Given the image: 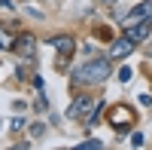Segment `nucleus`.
Returning a JSON list of instances; mask_svg holds the SVG:
<instances>
[{"instance_id":"1","label":"nucleus","mask_w":152,"mask_h":150,"mask_svg":"<svg viewBox=\"0 0 152 150\" xmlns=\"http://www.w3.org/2000/svg\"><path fill=\"white\" fill-rule=\"evenodd\" d=\"M110 71H113L110 58H88L85 65H79L73 71V80L79 86H85V83H104L110 77Z\"/></svg>"},{"instance_id":"2","label":"nucleus","mask_w":152,"mask_h":150,"mask_svg":"<svg viewBox=\"0 0 152 150\" xmlns=\"http://www.w3.org/2000/svg\"><path fill=\"white\" fill-rule=\"evenodd\" d=\"M100 104L94 101V98H88V95H79V98H76V101L70 104V110H67V114L73 117V120H94V110H97Z\"/></svg>"},{"instance_id":"3","label":"nucleus","mask_w":152,"mask_h":150,"mask_svg":"<svg viewBox=\"0 0 152 150\" xmlns=\"http://www.w3.org/2000/svg\"><path fill=\"white\" fill-rule=\"evenodd\" d=\"M131 120H134V114H131V107H125V104H116L110 110V126L116 129V132H125L131 126Z\"/></svg>"},{"instance_id":"4","label":"nucleus","mask_w":152,"mask_h":150,"mask_svg":"<svg viewBox=\"0 0 152 150\" xmlns=\"http://www.w3.org/2000/svg\"><path fill=\"white\" fill-rule=\"evenodd\" d=\"M137 22H152V0H143V3H137L128 16L122 19V25L128 28V25H137Z\"/></svg>"},{"instance_id":"5","label":"nucleus","mask_w":152,"mask_h":150,"mask_svg":"<svg viewBox=\"0 0 152 150\" xmlns=\"http://www.w3.org/2000/svg\"><path fill=\"white\" fill-rule=\"evenodd\" d=\"M49 43H52V46L58 49V52H61V61H58V68H67V55L73 52V37H52Z\"/></svg>"},{"instance_id":"6","label":"nucleus","mask_w":152,"mask_h":150,"mask_svg":"<svg viewBox=\"0 0 152 150\" xmlns=\"http://www.w3.org/2000/svg\"><path fill=\"white\" fill-rule=\"evenodd\" d=\"M134 40H128V37H122V40H116V43H113L110 46V58H125V55H131L134 52Z\"/></svg>"},{"instance_id":"7","label":"nucleus","mask_w":152,"mask_h":150,"mask_svg":"<svg viewBox=\"0 0 152 150\" xmlns=\"http://www.w3.org/2000/svg\"><path fill=\"white\" fill-rule=\"evenodd\" d=\"M125 37L134 43H143L149 37V22H137V25H128V31H125Z\"/></svg>"},{"instance_id":"8","label":"nucleus","mask_w":152,"mask_h":150,"mask_svg":"<svg viewBox=\"0 0 152 150\" xmlns=\"http://www.w3.org/2000/svg\"><path fill=\"white\" fill-rule=\"evenodd\" d=\"M15 52H18V55H24V58H31V55L37 52V40H34L31 34H24L21 40H15Z\"/></svg>"},{"instance_id":"9","label":"nucleus","mask_w":152,"mask_h":150,"mask_svg":"<svg viewBox=\"0 0 152 150\" xmlns=\"http://www.w3.org/2000/svg\"><path fill=\"white\" fill-rule=\"evenodd\" d=\"M0 49H15V43H12V37L6 34L3 25H0Z\"/></svg>"},{"instance_id":"10","label":"nucleus","mask_w":152,"mask_h":150,"mask_svg":"<svg viewBox=\"0 0 152 150\" xmlns=\"http://www.w3.org/2000/svg\"><path fill=\"white\" fill-rule=\"evenodd\" d=\"M100 147H104V144H100L97 138H91V141H82V144H79V150H100Z\"/></svg>"},{"instance_id":"11","label":"nucleus","mask_w":152,"mask_h":150,"mask_svg":"<svg viewBox=\"0 0 152 150\" xmlns=\"http://www.w3.org/2000/svg\"><path fill=\"white\" fill-rule=\"evenodd\" d=\"M43 132H46V126H43V123H34V126H31V135H34V138H40Z\"/></svg>"},{"instance_id":"12","label":"nucleus","mask_w":152,"mask_h":150,"mask_svg":"<svg viewBox=\"0 0 152 150\" xmlns=\"http://www.w3.org/2000/svg\"><path fill=\"white\" fill-rule=\"evenodd\" d=\"M143 141H146V138H143L140 132H134V135H131V147H143Z\"/></svg>"},{"instance_id":"13","label":"nucleus","mask_w":152,"mask_h":150,"mask_svg":"<svg viewBox=\"0 0 152 150\" xmlns=\"http://www.w3.org/2000/svg\"><path fill=\"white\" fill-rule=\"evenodd\" d=\"M21 126H24V120H21V117H12V120H9V129H12V132L21 129Z\"/></svg>"},{"instance_id":"14","label":"nucleus","mask_w":152,"mask_h":150,"mask_svg":"<svg viewBox=\"0 0 152 150\" xmlns=\"http://www.w3.org/2000/svg\"><path fill=\"white\" fill-rule=\"evenodd\" d=\"M119 80L128 83V80H131V68H122V71H119Z\"/></svg>"},{"instance_id":"15","label":"nucleus","mask_w":152,"mask_h":150,"mask_svg":"<svg viewBox=\"0 0 152 150\" xmlns=\"http://www.w3.org/2000/svg\"><path fill=\"white\" fill-rule=\"evenodd\" d=\"M100 3H110V6H113V3H116V0H100Z\"/></svg>"}]
</instances>
